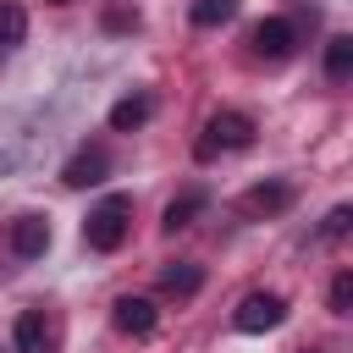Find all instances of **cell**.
Returning <instances> with one entry per match:
<instances>
[{
    "mask_svg": "<svg viewBox=\"0 0 353 353\" xmlns=\"http://www.w3.org/2000/svg\"><path fill=\"white\" fill-rule=\"evenodd\" d=\"M248 143H254V116H243V110H215V116L204 121L193 154H199V160H215V154H232V149H248Z\"/></svg>",
    "mask_w": 353,
    "mask_h": 353,
    "instance_id": "obj_2",
    "label": "cell"
},
{
    "mask_svg": "<svg viewBox=\"0 0 353 353\" xmlns=\"http://www.w3.org/2000/svg\"><path fill=\"white\" fill-rule=\"evenodd\" d=\"M160 287L176 292V298H188V292L204 287V270H199V265H165V270H160Z\"/></svg>",
    "mask_w": 353,
    "mask_h": 353,
    "instance_id": "obj_12",
    "label": "cell"
},
{
    "mask_svg": "<svg viewBox=\"0 0 353 353\" xmlns=\"http://www.w3.org/2000/svg\"><path fill=\"white\" fill-rule=\"evenodd\" d=\"M287 204H292V188L287 182H259V188L243 193V210L248 215H281Z\"/></svg>",
    "mask_w": 353,
    "mask_h": 353,
    "instance_id": "obj_9",
    "label": "cell"
},
{
    "mask_svg": "<svg viewBox=\"0 0 353 353\" xmlns=\"http://www.w3.org/2000/svg\"><path fill=\"white\" fill-rule=\"evenodd\" d=\"M11 248H17L22 259H39V254L50 248V221H44V215H17V221H11Z\"/></svg>",
    "mask_w": 353,
    "mask_h": 353,
    "instance_id": "obj_7",
    "label": "cell"
},
{
    "mask_svg": "<svg viewBox=\"0 0 353 353\" xmlns=\"http://www.w3.org/2000/svg\"><path fill=\"white\" fill-rule=\"evenodd\" d=\"M127 226H132V199H127V193H110V199H99V204L88 210L83 243H88L94 254H116V248L127 243Z\"/></svg>",
    "mask_w": 353,
    "mask_h": 353,
    "instance_id": "obj_1",
    "label": "cell"
},
{
    "mask_svg": "<svg viewBox=\"0 0 353 353\" xmlns=\"http://www.w3.org/2000/svg\"><path fill=\"white\" fill-rule=\"evenodd\" d=\"M347 309H353V270H342L331 281V314H347Z\"/></svg>",
    "mask_w": 353,
    "mask_h": 353,
    "instance_id": "obj_16",
    "label": "cell"
},
{
    "mask_svg": "<svg viewBox=\"0 0 353 353\" xmlns=\"http://www.w3.org/2000/svg\"><path fill=\"white\" fill-rule=\"evenodd\" d=\"M254 55L287 61V55H292V22H287V17H265V22L254 28Z\"/></svg>",
    "mask_w": 353,
    "mask_h": 353,
    "instance_id": "obj_4",
    "label": "cell"
},
{
    "mask_svg": "<svg viewBox=\"0 0 353 353\" xmlns=\"http://www.w3.org/2000/svg\"><path fill=\"white\" fill-rule=\"evenodd\" d=\"M22 33H28V11L17 0H0V50L6 44H22Z\"/></svg>",
    "mask_w": 353,
    "mask_h": 353,
    "instance_id": "obj_13",
    "label": "cell"
},
{
    "mask_svg": "<svg viewBox=\"0 0 353 353\" xmlns=\"http://www.w3.org/2000/svg\"><path fill=\"white\" fill-rule=\"evenodd\" d=\"M325 72H331L336 83H342V77L353 72V39H347V33H336V39L325 44Z\"/></svg>",
    "mask_w": 353,
    "mask_h": 353,
    "instance_id": "obj_14",
    "label": "cell"
},
{
    "mask_svg": "<svg viewBox=\"0 0 353 353\" xmlns=\"http://www.w3.org/2000/svg\"><path fill=\"white\" fill-rule=\"evenodd\" d=\"M110 320H116V331H127V336H149L160 314H154V303H149V298H132V292H127V298H116Z\"/></svg>",
    "mask_w": 353,
    "mask_h": 353,
    "instance_id": "obj_6",
    "label": "cell"
},
{
    "mask_svg": "<svg viewBox=\"0 0 353 353\" xmlns=\"http://www.w3.org/2000/svg\"><path fill=\"white\" fill-rule=\"evenodd\" d=\"M11 353H50V325H44V309H22V314H17Z\"/></svg>",
    "mask_w": 353,
    "mask_h": 353,
    "instance_id": "obj_8",
    "label": "cell"
},
{
    "mask_svg": "<svg viewBox=\"0 0 353 353\" xmlns=\"http://www.w3.org/2000/svg\"><path fill=\"white\" fill-rule=\"evenodd\" d=\"M237 17V0H193V22L199 28H221Z\"/></svg>",
    "mask_w": 353,
    "mask_h": 353,
    "instance_id": "obj_15",
    "label": "cell"
},
{
    "mask_svg": "<svg viewBox=\"0 0 353 353\" xmlns=\"http://www.w3.org/2000/svg\"><path fill=\"white\" fill-rule=\"evenodd\" d=\"M50 6H72V0H50Z\"/></svg>",
    "mask_w": 353,
    "mask_h": 353,
    "instance_id": "obj_18",
    "label": "cell"
},
{
    "mask_svg": "<svg viewBox=\"0 0 353 353\" xmlns=\"http://www.w3.org/2000/svg\"><path fill=\"white\" fill-rule=\"evenodd\" d=\"M232 320H237V331H276L287 320V298L281 292H248Z\"/></svg>",
    "mask_w": 353,
    "mask_h": 353,
    "instance_id": "obj_3",
    "label": "cell"
},
{
    "mask_svg": "<svg viewBox=\"0 0 353 353\" xmlns=\"http://www.w3.org/2000/svg\"><path fill=\"white\" fill-rule=\"evenodd\" d=\"M204 210V193H182V199H171L165 204V215H160V226L165 232H182V226H193V215Z\"/></svg>",
    "mask_w": 353,
    "mask_h": 353,
    "instance_id": "obj_11",
    "label": "cell"
},
{
    "mask_svg": "<svg viewBox=\"0 0 353 353\" xmlns=\"http://www.w3.org/2000/svg\"><path fill=\"white\" fill-rule=\"evenodd\" d=\"M105 171H110L105 149H77V154L66 160L61 182H66V188H99V182H105Z\"/></svg>",
    "mask_w": 353,
    "mask_h": 353,
    "instance_id": "obj_5",
    "label": "cell"
},
{
    "mask_svg": "<svg viewBox=\"0 0 353 353\" xmlns=\"http://www.w3.org/2000/svg\"><path fill=\"white\" fill-rule=\"evenodd\" d=\"M149 110H154V99H149V94H127V99H116V105H110V127H116V132H132V127H143V121H149Z\"/></svg>",
    "mask_w": 353,
    "mask_h": 353,
    "instance_id": "obj_10",
    "label": "cell"
},
{
    "mask_svg": "<svg viewBox=\"0 0 353 353\" xmlns=\"http://www.w3.org/2000/svg\"><path fill=\"white\" fill-rule=\"evenodd\" d=\"M347 226H353V210H347V204H336V210L325 215V226H320V232H325V237H342Z\"/></svg>",
    "mask_w": 353,
    "mask_h": 353,
    "instance_id": "obj_17",
    "label": "cell"
}]
</instances>
